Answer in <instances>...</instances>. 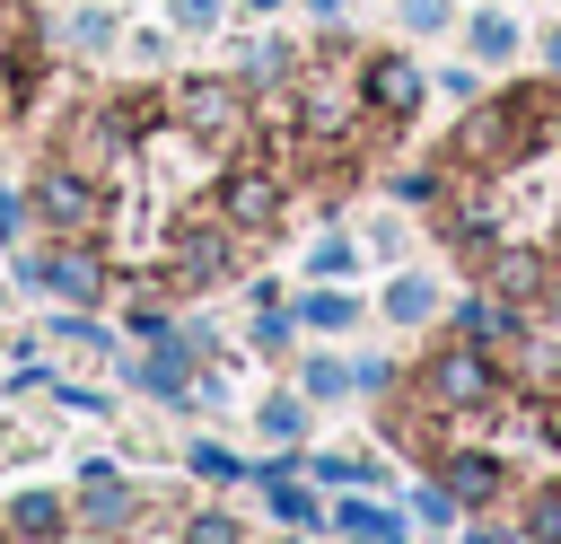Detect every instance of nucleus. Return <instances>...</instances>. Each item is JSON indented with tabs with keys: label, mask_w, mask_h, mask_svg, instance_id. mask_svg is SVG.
I'll use <instances>...</instances> for the list:
<instances>
[{
	"label": "nucleus",
	"mask_w": 561,
	"mask_h": 544,
	"mask_svg": "<svg viewBox=\"0 0 561 544\" xmlns=\"http://www.w3.org/2000/svg\"><path fill=\"white\" fill-rule=\"evenodd\" d=\"M421 386H430L447 412H491V351H482V342H456V351L430 360Z\"/></svg>",
	"instance_id": "nucleus-1"
},
{
	"label": "nucleus",
	"mask_w": 561,
	"mask_h": 544,
	"mask_svg": "<svg viewBox=\"0 0 561 544\" xmlns=\"http://www.w3.org/2000/svg\"><path fill=\"white\" fill-rule=\"evenodd\" d=\"M219 202H228V219H237V228H272V219H280V175H272L263 158H245V167L228 175V193H219Z\"/></svg>",
	"instance_id": "nucleus-2"
},
{
	"label": "nucleus",
	"mask_w": 561,
	"mask_h": 544,
	"mask_svg": "<svg viewBox=\"0 0 561 544\" xmlns=\"http://www.w3.org/2000/svg\"><path fill=\"white\" fill-rule=\"evenodd\" d=\"M359 97H368L377 114H403V105H421V61H403V53H368V70H359Z\"/></svg>",
	"instance_id": "nucleus-3"
},
{
	"label": "nucleus",
	"mask_w": 561,
	"mask_h": 544,
	"mask_svg": "<svg viewBox=\"0 0 561 544\" xmlns=\"http://www.w3.org/2000/svg\"><path fill=\"white\" fill-rule=\"evenodd\" d=\"M35 211H44L53 228H88V219H96V184H88L79 167H53V175L35 184Z\"/></svg>",
	"instance_id": "nucleus-4"
},
{
	"label": "nucleus",
	"mask_w": 561,
	"mask_h": 544,
	"mask_svg": "<svg viewBox=\"0 0 561 544\" xmlns=\"http://www.w3.org/2000/svg\"><path fill=\"white\" fill-rule=\"evenodd\" d=\"M26 281H35V290H53V298H70V307H88V298L105 290V272H96L88 254H35V263H26Z\"/></svg>",
	"instance_id": "nucleus-5"
},
{
	"label": "nucleus",
	"mask_w": 561,
	"mask_h": 544,
	"mask_svg": "<svg viewBox=\"0 0 561 544\" xmlns=\"http://www.w3.org/2000/svg\"><path fill=\"white\" fill-rule=\"evenodd\" d=\"M175 114H184V123H202V132H245L237 88H210V79H184V88H175Z\"/></svg>",
	"instance_id": "nucleus-6"
},
{
	"label": "nucleus",
	"mask_w": 561,
	"mask_h": 544,
	"mask_svg": "<svg viewBox=\"0 0 561 544\" xmlns=\"http://www.w3.org/2000/svg\"><path fill=\"white\" fill-rule=\"evenodd\" d=\"M79 483H88V491H79V509H88V526H131V491L114 483V465H88Z\"/></svg>",
	"instance_id": "nucleus-7"
},
{
	"label": "nucleus",
	"mask_w": 561,
	"mask_h": 544,
	"mask_svg": "<svg viewBox=\"0 0 561 544\" xmlns=\"http://www.w3.org/2000/svg\"><path fill=\"white\" fill-rule=\"evenodd\" d=\"M175 272H184L193 290L228 281V237H219V228H193V237H184V254H175Z\"/></svg>",
	"instance_id": "nucleus-8"
},
{
	"label": "nucleus",
	"mask_w": 561,
	"mask_h": 544,
	"mask_svg": "<svg viewBox=\"0 0 561 544\" xmlns=\"http://www.w3.org/2000/svg\"><path fill=\"white\" fill-rule=\"evenodd\" d=\"M447 491H456V500H491V491H500V456L456 447V456H447Z\"/></svg>",
	"instance_id": "nucleus-9"
},
{
	"label": "nucleus",
	"mask_w": 561,
	"mask_h": 544,
	"mask_svg": "<svg viewBox=\"0 0 561 544\" xmlns=\"http://www.w3.org/2000/svg\"><path fill=\"white\" fill-rule=\"evenodd\" d=\"M254 483H263V500H272V518H289V526H316V500L298 491V474H289V465H263Z\"/></svg>",
	"instance_id": "nucleus-10"
},
{
	"label": "nucleus",
	"mask_w": 561,
	"mask_h": 544,
	"mask_svg": "<svg viewBox=\"0 0 561 544\" xmlns=\"http://www.w3.org/2000/svg\"><path fill=\"white\" fill-rule=\"evenodd\" d=\"M9 535H35V544L61 535V500H53V491H18V500H9Z\"/></svg>",
	"instance_id": "nucleus-11"
},
{
	"label": "nucleus",
	"mask_w": 561,
	"mask_h": 544,
	"mask_svg": "<svg viewBox=\"0 0 561 544\" xmlns=\"http://www.w3.org/2000/svg\"><path fill=\"white\" fill-rule=\"evenodd\" d=\"M430 307H438V290H430V281H421V272H403V281H394V290H386V316H394V325H421V316H430Z\"/></svg>",
	"instance_id": "nucleus-12"
},
{
	"label": "nucleus",
	"mask_w": 561,
	"mask_h": 544,
	"mask_svg": "<svg viewBox=\"0 0 561 544\" xmlns=\"http://www.w3.org/2000/svg\"><path fill=\"white\" fill-rule=\"evenodd\" d=\"M465 35H473V53H482V61H508V53H517V18H491V9H482Z\"/></svg>",
	"instance_id": "nucleus-13"
},
{
	"label": "nucleus",
	"mask_w": 561,
	"mask_h": 544,
	"mask_svg": "<svg viewBox=\"0 0 561 544\" xmlns=\"http://www.w3.org/2000/svg\"><path fill=\"white\" fill-rule=\"evenodd\" d=\"M254 421H263L272 439H307V404H298V395H263V412H254Z\"/></svg>",
	"instance_id": "nucleus-14"
},
{
	"label": "nucleus",
	"mask_w": 561,
	"mask_h": 544,
	"mask_svg": "<svg viewBox=\"0 0 561 544\" xmlns=\"http://www.w3.org/2000/svg\"><path fill=\"white\" fill-rule=\"evenodd\" d=\"M526 535H535V544H561V483L526 500Z\"/></svg>",
	"instance_id": "nucleus-15"
},
{
	"label": "nucleus",
	"mask_w": 561,
	"mask_h": 544,
	"mask_svg": "<svg viewBox=\"0 0 561 544\" xmlns=\"http://www.w3.org/2000/svg\"><path fill=\"white\" fill-rule=\"evenodd\" d=\"M70 44H79V53H105V44H114V18H105V9H79V18H70Z\"/></svg>",
	"instance_id": "nucleus-16"
},
{
	"label": "nucleus",
	"mask_w": 561,
	"mask_h": 544,
	"mask_svg": "<svg viewBox=\"0 0 561 544\" xmlns=\"http://www.w3.org/2000/svg\"><path fill=\"white\" fill-rule=\"evenodd\" d=\"M307 272H324V281H342V272H359V246H351V237H324Z\"/></svg>",
	"instance_id": "nucleus-17"
},
{
	"label": "nucleus",
	"mask_w": 561,
	"mask_h": 544,
	"mask_svg": "<svg viewBox=\"0 0 561 544\" xmlns=\"http://www.w3.org/2000/svg\"><path fill=\"white\" fill-rule=\"evenodd\" d=\"M307 395H351V360H307Z\"/></svg>",
	"instance_id": "nucleus-18"
},
{
	"label": "nucleus",
	"mask_w": 561,
	"mask_h": 544,
	"mask_svg": "<svg viewBox=\"0 0 561 544\" xmlns=\"http://www.w3.org/2000/svg\"><path fill=\"white\" fill-rule=\"evenodd\" d=\"M500 290H517V298L543 290V263H535V254H500Z\"/></svg>",
	"instance_id": "nucleus-19"
},
{
	"label": "nucleus",
	"mask_w": 561,
	"mask_h": 544,
	"mask_svg": "<svg viewBox=\"0 0 561 544\" xmlns=\"http://www.w3.org/2000/svg\"><path fill=\"white\" fill-rule=\"evenodd\" d=\"M307 325L342 333V325H351V298H342V290H316V298H307Z\"/></svg>",
	"instance_id": "nucleus-20"
},
{
	"label": "nucleus",
	"mask_w": 561,
	"mask_h": 544,
	"mask_svg": "<svg viewBox=\"0 0 561 544\" xmlns=\"http://www.w3.org/2000/svg\"><path fill=\"white\" fill-rule=\"evenodd\" d=\"M193 474H202V483H237L245 465H237L228 447H210V439H202V447H193Z\"/></svg>",
	"instance_id": "nucleus-21"
},
{
	"label": "nucleus",
	"mask_w": 561,
	"mask_h": 544,
	"mask_svg": "<svg viewBox=\"0 0 561 544\" xmlns=\"http://www.w3.org/2000/svg\"><path fill=\"white\" fill-rule=\"evenodd\" d=\"M447 18H456V9H447V0H403V26H421V35H438V26H447Z\"/></svg>",
	"instance_id": "nucleus-22"
},
{
	"label": "nucleus",
	"mask_w": 561,
	"mask_h": 544,
	"mask_svg": "<svg viewBox=\"0 0 561 544\" xmlns=\"http://www.w3.org/2000/svg\"><path fill=\"white\" fill-rule=\"evenodd\" d=\"M167 9H175V26H184V35H202V26H219V0H167Z\"/></svg>",
	"instance_id": "nucleus-23"
},
{
	"label": "nucleus",
	"mask_w": 561,
	"mask_h": 544,
	"mask_svg": "<svg viewBox=\"0 0 561 544\" xmlns=\"http://www.w3.org/2000/svg\"><path fill=\"white\" fill-rule=\"evenodd\" d=\"M184 544H245V535H237V518H193Z\"/></svg>",
	"instance_id": "nucleus-24"
},
{
	"label": "nucleus",
	"mask_w": 561,
	"mask_h": 544,
	"mask_svg": "<svg viewBox=\"0 0 561 544\" xmlns=\"http://www.w3.org/2000/svg\"><path fill=\"white\" fill-rule=\"evenodd\" d=\"M438 184H447V175H438V167H412V175H403V184H394V193H403V202H438Z\"/></svg>",
	"instance_id": "nucleus-25"
},
{
	"label": "nucleus",
	"mask_w": 561,
	"mask_h": 544,
	"mask_svg": "<svg viewBox=\"0 0 561 544\" xmlns=\"http://www.w3.org/2000/svg\"><path fill=\"white\" fill-rule=\"evenodd\" d=\"M18 228H26V202H18V193H0V237H18Z\"/></svg>",
	"instance_id": "nucleus-26"
},
{
	"label": "nucleus",
	"mask_w": 561,
	"mask_h": 544,
	"mask_svg": "<svg viewBox=\"0 0 561 544\" xmlns=\"http://www.w3.org/2000/svg\"><path fill=\"white\" fill-rule=\"evenodd\" d=\"M543 61H552V79H561V26H552V35H543Z\"/></svg>",
	"instance_id": "nucleus-27"
},
{
	"label": "nucleus",
	"mask_w": 561,
	"mask_h": 544,
	"mask_svg": "<svg viewBox=\"0 0 561 544\" xmlns=\"http://www.w3.org/2000/svg\"><path fill=\"white\" fill-rule=\"evenodd\" d=\"M307 9H316V18H342V0H307Z\"/></svg>",
	"instance_id": "nucleus-28"
},
{
	"label": "nucleus",
	"mask_w": 561,
	"mask_h": 544,
	"mask_svg": "<svg viewBox=\"0 0 561 544\" xmlns=\"http://www.w3.org/2000/svg\"><path fill=\"white\" fill-rule=\"evenodd\" d=\"M0 544H9V526H0Z\"/></svg>",
	"instance_id": "nucleus-29"
}]
</instances>
